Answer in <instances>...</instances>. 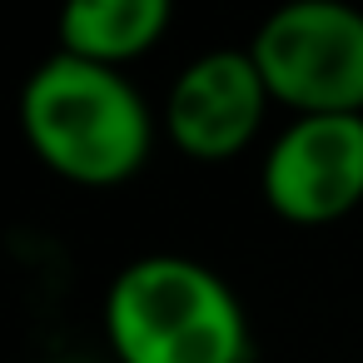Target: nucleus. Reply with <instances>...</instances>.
Returning a JSON list of instances; mask_svg holds the SVG:
<instances>
[{"label": "nucleus", "instance_id": "obj_1", "mask_svg": "<svg viewBox=\"0 0 363 363\" xmlns=\"http://www.w3.org/2000/svg\"><path fill=\"white\" fill-rule=\"evenodd\" d=\"M21 135L50 174L80 189H115L145 169L155 115L125 70L55 50L21 85Z\"/></svg>", "mask_w": 363, "mask_h": 363}, {"label": "nucleus", "instance_id": "obj_2", "mask_svg": "<svg viewBox=\"0 0 363 363\" xmlns=\"http://www.w3.org/2000/svg\"><path fill=\"white\" fill-rule=\"evenodd\" d=\"M105 338L120 363H249L239 294L184 254H145L115 274Z\"/></svg>", "mask_w": 363, "mask_h": 363}, {"label": "nucleus", "instance_id": "obj_3", "mask_svg": "<svg viewBox=\"0 0 363 363\" xmlns=\"http://www.w3.org/2000/svg\"><path fill=\"white\" fill-rule=\"evenodd\" d=\"M249 55L294 115H363V11L348 0H284L274 6Z\"/></svg>", "mask_w": 363, "mask_h": 363}, {"label": "nucleus", "instance_id": "obj_6", "mask_svg": "<svg viewBox=\"0 0 363 363\" xmlns=\"http://www.w3.org/2000/svg\"><path fill=\"white\" fill-rule=\"evenodd\" d=\"M174 21V0H60V50L90 65L125 70L150 55Z\"/></svg>", "mask_w": 363, "mask_h": 363}, {"label": "nucleus", "instance_id": "obj_4", "mask_svg": "<svg viewBox=\"0 0 363 363\" xmlns=\"http://www.w3.org/2000/svg\"><path fill=\"white\" fill-rule=\"evenodd\" d=\"M264 204L284 224H338L363 204V115H294L259 164Z\"/></svg>", "mask_w": 363, "mask_h": 363}, {"label": "nucleus", "instance_id": "obj_5", "mask_svg": "<svg viewBox=\"0 0 363 363\" xmlns=\"http://www.w3.org/2000/svg\"><path fill=\"white\" fill-rule=\"evenodd\" d=\"M274 95L249 50H204L164 95V135L194 164H224L254 145Z\"/></svg>", "mask_w": 363, "mask_h": 363}]
</instances>
